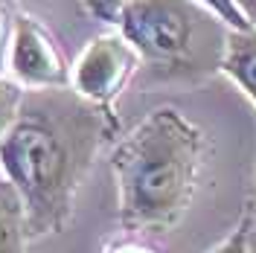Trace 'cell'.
Segmentation results:
<instances>
[{
  "label": "cell",
  "instance_id": "obj_1",
  "mask_svg": "<svg viewBox=\"0 0 256 253\" xmlns=\"http://www.w3.org/2000/svg\"><path fill=\"white\" fill-rule=\"evenodd\" d=\"M114 134V114L73 88L24 90L15 122L0 142V174L26 210L30 242L64 233L88 172Z\"/></svg>",
  "mask_w": 256,
  "mask_h": 253
},
{
  "label": "cell",
  "instance_id": "obj_2",
  "mask_svg": "<svg viewBox=\"0 0 256 253\" xmlns=\"http://www.w3.org/2000/svg\"><path fill=\"white\" fill-rule=\"evenodd\" d=\"M207 140L178 108H158L116 142L111 172L120 218L137 233L172 230L190 206Z\"/></svg>",
  "mask_w": 256,
  "mask_h": 253
},
{
  "label": "cell",
  "instance_id": "obj_3",
  "mask_svg": "<svg viewBox=\"0 0 256 253\" xmlns=\"http://www.w3.org/2000/svg\"><path fill=\"white\" fill-rule=\"evenodd\" d=\"M116 30L160 79L198 82L222 73L230 30L195 0H134Z\"/></svg>",
  "mask_w": 256,
  "mask_h": 253
},
{
  "label": "cell",
  "instance_id": "obj_4",
  "mask_svg": "<svg viewBox=\"0 0 256 253\" xmlns=\"http://www.w3.org/2000/svg\"><path fill=\"white\" fill-rule=\"evenodd\" d=\"M140 70V56L120 32L90 38L70 73V88L96 108L114 114L116 96L128 88Z\"/></svg>",
  "mask_w": 256,
  "mask_h": 253
},
{
  "label": "cell",
  "instance_id": "obj_5",
  "mask_svg": "<svg viewBox=\"0 0 256 253\" xmlns=\"http://www.w3.org/2000/svg\"><path fill=\"white\" fill-rule=\"evenodd\" d=\"M73 67L64 58L56 35L32 15H15V32L9 47V79L24 90L70 88Z\"/></svg>",
  "mask_w": 256,
  "mask_h": 253
},
{
  "label": "cell",
  "instance_id": "obj_6",
  "mask_svg": "<svg viewBox=\"0 0 256 253\" xmlns=\"http://www.w3.org/2000/svg\"><path fill=\"white\" fill-rule=\"evenodd\" d=\"M222 73L230 82H236L242 94L256 105V30L227 32Z\"/></svg>",
  "mask_w": 256,
  "mask_h": 253
},
{
  "label": "cell",
  "instance_id": "obj_7",
  "mask_svg": "<svg viewBox=\"0 0 256 253\" xmlns=\"http://www.w3.org/2000/svg\"><path fill=\"white\" fill-rule=\"evenodd\" d=\"M26 210L15 186L0 174V253H26Z\"/></svg>",
  "mask_w": 256,
  "mask_h": 253
},
{
  "label": "cell",
  "instance_id": "obj_8",
  "mask_svg": "<svg viewBox=\"0 0 256 253\" xmlns=\"http://www.w3.org/2000/svg\"><path fill=\"white\" fill-rule=\"evenodd\" d=\"M24 99V88L12 79H0V142L6 137V131L12 128L15 122V114H18V105Z\"/></svg>",
  "mask_w": 256,
  "mask_h": 253
},
{
  "label": "cell",
  "instance_id": "obj_9",
  "mask_svg": "<svg viewBox=\"0 0 256 253\" xmlns=\"http://www.w3.org/2000/svg\"><path fill=\"white\" fill-rule=\"evenodd\" d=\"M195 3H198V6H204L210 15H216L227 30H233V32L254 30V26L242 18V12L236 9V3H233V0H195Z\"/></svg>",
  "mask_w": 256,
  "mask_h": 253
},
{
  "label": "cell",
  "instance_id": "obj_10",
  "mask_svg": "<svg viewBox=\"0 0 256 253\" xmlns=\"http://www.w3.org/2000/svg\"><path fill=\"white\" fill-rule=\"evenodd\" d=\"M128 3H134V0H82V9L94 20L116 26V20H120V15H122V9H126Z\"/></svg>",
  "mask_w": 256,
  "mask_h": 253
},
{
  "label": "cell",
  "instance_id": "obj_11",
  "mask_svg": "<svg viewBox=\"0 0 256 253\" xmlns=\"http://www.w3.org/2000/svg\"><path fill=\"white\" fill-rule=\"evenodd\" d=\"M15 9L0 3V79H9V47H12V32H15Z\"/></svg>",
  "mask_w": 256,
  "mask_h": 253
},
{
  "label": "cell",
  "instance_id": "obj_12",
  "mask_svg": "<svg viewBox=\"0 0 256 253\" xmlns=\"http://www.w3.org/2000/svg\"><path fill=\"white\" fill-rule=\"evenodd\" d=\"M210 253H248V224L242 222L218 248H212Z\"/></svg>",
  "mask_w": 256,
  "mask_h": 253
},
{
  "label": "cell",
  "instance_id": "obj_13",
  "mask_svg": "<svg viewBox=\"0 0 256 253\" xmlns=\"http://www.w3.org/2000/svg\"><path fill=\"white\" fill-rule=\"evenodd\" d=\"M244 224L248 233L256 236V172H254V186H250V198H248V212H244Z\"/></svg>",
  "mask_w": 256,
  "mask_h": 253
},
{
  "label": "cell",
  "instance_id": "obj_14",
  "mask_svg": "<svg viewBox=\"0 0 256 253\" xmlns=\"http://www.w3.org/2000/svg\"><path fill=\"white\" fill-rule=\"evenodd\" d=\"M105 253H154V250L146 248V244H140V242H120V244L108 248Z\"/></svg>",
  "mask_w": 256,
  "mask_h": 253
},
{
  "label": "cell",
  "instance_id": "obj_15",
  "mask_svg": "<svg viewBox=\"0 0 256 253\" xmlns=\"http://www.w3.org/2000/svg\"><path fill=\"white\" fill-rule=\"evenodd\" d=\"M233 3H236V9L242 12V18L256 30V0H233Z\"/></svg>",
  "mask_w": 256,
  "mask_h": 253
},
{
  "label": "cell",
  "instance_id": "obj_16",
  "mask_svg": "<svg viewBox=\"0 0 256 253\" xmlns=\"http://www.w3.org/2000/svg\"><path fill=\"white\" fill-rule=\"evenodd\" d=\"M248 253H256V236L248 233Z\"/></svg>",
  "mask_w": 256,
  "mask_h": 253
},
{
  "label": "cell",
  "instance_id": "obj_17",
  "mask_svg": "<svg viewBox=\"0 0 256 253\" xmlns=\"http://www.w3.org/2000/svg\"><path fill=\"white\" fill-rule=\"evenodd\" d=\"M0 3H3V6H9V9H15V3H18V0H0Z\"/></svg>",
  "mask_w": 256,
  "mask_h": 253
}]
</instances>
